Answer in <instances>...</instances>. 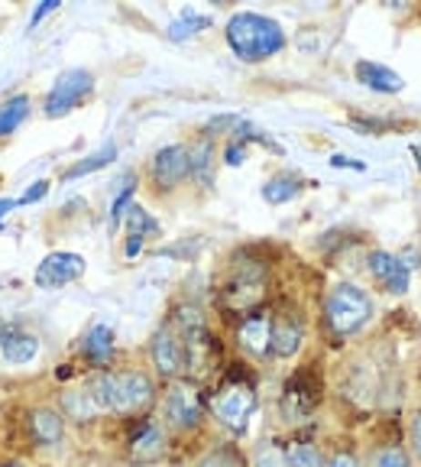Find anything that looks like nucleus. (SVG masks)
Returning a JSON list of instances; mask_svg holds the SVG:
<instances>
[{
  "label": "nucleus",
  "mask_w": 421,
  "mask_h": 467,
  "mask_svg": "<svg viewBox=\"0 0 421 467\" xmlns=\"http://www.w3.org/2000/svg\"><path fill=\"white\" fill-rule=\"evenodd\" d=\"M81 387L98 402L101 416H143L156 402V379L143 370H95Z\"/></svg>",
  "instance_id": "nucleus-1"
},
{
  "label": "nucleus",
  "mask_w": 421,
  "mask_h": 467,
  "mask_svg": "<svg viewBox=\"0 0 421 467\" xmlns=\"http://www.w3.org/2000/svg\"><path fill=\"white\" fill-rule=\"evenodd\" d=\"M227 46L240 62H266L285 49V29L272 16L240 10L227 20Z\"/></svg>",
  "instance_id": "nucleus-2"
},
{
  "label": "nucleus",
  "mask_w": 421,
  "mask_h": 467,
  "mask_svg": "<svg viewBox=\"0 0 421 467\" xmlns=\"http://www.w3.org/2000/svg\"><path fill=\"white\" fill-rule=\"evenodd\" d=\"M256 406H260V396H256L253 379L247 377H227L208 400L214 422L231 431V435H243L250 429V419H253Z\"/></svg>",
  "instance_id": "nucleus-3"
},
{
  "label": "nucleus",
  "mask_w": 421,
  "mask_h": 467,
  "mask_svg": "<svg viewBox=\"0 0 421 467\" xmlns=\"http://www.w3.org/2000/svg\"><path fill=\"white\" fill-rule=\"evenodd\" d=\"M370 318H373V299L360 285L341 283L324 296V325L337 341L360 335Z\"/></svg>",
  "instance_id": "nucleus-4"
},
{
  "label": "nucleus",
  "mask_w": 421,
  "mask_h": 467,
  "mask_svg": "<svg viewBox=\"0 0 421 467\" xmlns=\"http://www.w3.org/2000/svg\"><path fill=\"white\" fill-rule=\"evenodd\" d=\"M162 419L175 431H195L204 419V396L191 377L169 379L166 393H162Z\"/></svg>",
  "instance_id": "nucleus-5"
},
{
  "label": "nucleus",
  "mask_w": 421,
  "mask_h": 467,
  "mask_svg": "<svg viewBox=\"0 0 421 467\" xmlns=\"http://www.w3.org/2000/svg\"><path fill=\"white\" fill-rule=\"evenodd\" d=\"M266 296V266L262 263H233L231 279L224 283V306L233 312H256Z\"/></svg>",
  "instance_id": "nucleus-6"
},
{
  "label": "nucleus",
  "mask_w": 421,
  "mask_h": 467,
  "mask_svg": "<svg viewBox=\"0 0 421 467\" xmlns=\"http://www.w3.org/2000/svg\"><path fill=\"white\" fill-rule=\"evenodd\" d=\"M149 358H153V367L162 379H179L189 377V348H185V337L179 335L172 321L159 325L149 341Z\"/></svg>",
  "instance_id": "nucleus-7"
},
{
  "label": "nucleus",
  "mask_w": 421,
  "mask_h": 467,
  "mask_svg": "<svg viewBox=\"0 0 421 467\" xmlns=\"http://www.w3.org/2000/svg\"><path fill=\"white\" fill-rule=\"evenodd\" d=\"M91 88H95V75L87 72V68H66V72L52 81L49 95H46V101H43V114L52 117V120L72 114V110L91 95Z\"/></svg>",
  "instance_id": "nucleus-8"
},
{
  "label": "nucleus",
  "mask_w": 421,
  "mask_h": 467,
  "mask_svg": "<svg viewBox=\"0 0 421 467\" xmlns=\"http://www.w3.org/2000/svg\"><path fill=\"white\" fill-rule=\"evenodd\" d=\"M321 402V383L312 370H302L285 383L282 400H279V409H282L285 422H305Z\"/></svg>",
  "instance_id": "nucleus-9"
},
{
  "label": "nucleus",
  "mask_w": 421,
  "mask_h": 467,
  "mask_svg": "<svg viewBox=\"0 0 421 467\" xmlns=\"http://www.w3.org/2000/svg\"><path fill=\"white\" fill-rule=\"evenodd\" d=\"M85 256L72 254V250H56V254L43 256L33 273V283L36 289H62V285L75 283V279L85 276Z\"/></svg>",
  "instance_id": "nucleus-10"
},
{
  "label": "nucleus",
  "mask_w": 421,
  "mask_h": 467,
  "mask_svg": "<svg viewBox=\"0 0 421 467\" xmlns=\"http://www.w3.org/2000/svg\"><path fill=\"white\" fill-rule=\"evenodd\" d=\"M166 454H169L166 429H162L159 422H153V419L139 422V429L130 435V445H127V458H130L133 464L146 467V464H159Z\"/></svg>",
  "instance_id": "nucleus-11"
},
{
  "label": "nucleus",
  "mask_w": 421,
  "mask_h": 467,
  "mask_svg": "<svg viewBox=\"0 0 421 467\" xmlns=\"http://www.w3.org/2000/svg\"><path fill=\"white\" fill-rule=\"evenodd\" d=\"M237 344L243 354H250L253 360H262L272 354V312H250L247 318L240 321L237 328Z\"/></svg>",
  "instance_id": "nucleus-12"
},
{
  "label": "nucleus",
  "mask_w": 421,
  "mask_h": 467,
  "mask_svg": "<svg viewBox=\"0 0 421 467\" xmlns=\"http://www.w3.org/2000/svg\"><path fill=\"white\" fill-rule=\"evenodd\" d=\"M68 419L56 406H33L26 409V431L39 448H56L66 441Z\"/></svg>",
  "instance_id": "nucleus-13"
},
{
  "label": "nucleus",
  "mask_w": 421,
  "mask_h": 467,
  "mask_svg": "<svg viewBox=\"0 0 421 467\" xmlns=\"http://www.w3.org/2000/svg\"><path fill=\"white\" fill-rule=\"evenodd\" d=\"M302 341H305V321L295 308H282L272 315V358H295L302 350Z\"/></svg>",
  "instance_id": "nucleus-14"
},
{
  "label": "nucleus",
  "mask_w": 421,
  "mask_h": 467,
  "mask_svg": "<svg viewBox=\"0 0 421 467\" xmlns=\"http://www.w3.org/2000/svg\"><path fill=\"white\" fill-rule=\"evenodd\" d=\"M189 175H191L189 146H182V143L162 146L159 153L153 156V182L159 185V189H175V185H182Z\"/></svg>",
  "instance_id": "nucleus-15"
},
{
  "label": "nucleus",
  "mask_w": 421,
  "mask_h": 467,
  "mask_svg": "<svg viewBox=\"0 0 421 467\" xmlns=\"http://www.w3.org/2000/svg\"><path fill=\"white\" fill-rule=\"evenodd\" d=\"M370 273L383 283V289L393 292V296L408 292V283H412V270H408V263L395 254H385V250H373L370 254Z\"/></svg>",
  "instance_id": "nucleus-16"
},
{
  "label": "nucleus",
  "mask_w": 421,
  "mask_h": 467,
  "mask_svg": "<svg viewBox=\"0 0 421 467\" xmlns=\"http://www.w3.org/2000/svg\"><path fill=\"white\" fill-rule=\"evenodd\" d=\"M114 348H117L114 328L104 325V321L91 325V328L85 331V337H81V358L95 367V370H108L110 358H114Z\"/></svg>",
  "instance_id": "nucleus-17"
},
{
  "label": "nucleus",
  "mask_w": 421,
  "mask_h": 467,
  "mask_svg": "<svg viewBox=\"0 0 421 467\" xmlns=\"http://www.w3.org/2000/svg\"><path fill=\"white\" fill-rule=\"evenodd\" d=\"M354 75L360 85H366L370 91H379V95H399L402 88H406L399 72H393L389 66H379V62H370V58L356 62Z\"/></svg>",
  "instance_id": "nucleus-18"
},
{
  "label": "nucleus",
  "mask_w": 421,
  "mask_h": 467,
  "mask_svg": "<svg viewBox=\"0 0 421 467\" xmlns=\"http://www.w3.org/2000/svg\"><path fill=\"white\" fill-rule=\"evenodd\" d=\"M0 354H4V360L14 367L33 364V360L39 358V337L29 335V331H23L20 325H16V328L10 331L7 341L0 344Z\"/></svg>",
  "instance_id": "nucleus-19"
},
{
  "label": "nucleus",
  "mask_w": 421,
  "mask_h": 467,
  "mask_svg": "<svg viewBox=\"0 0 421 467\" xmlns=\"http://www.w3.org/2000/svg\"><path fill=\"white\" fill-rule=\"evenodd\" d=\"M124 221H127V256H137L139 250H143V241L149 237V234L159 231V224H156V221L149 218V212L139 208V204H130V208H127Z\"/></svg>",
  "instance_id": "nucleus-20"
},
{
  "label": "nucleus",
  "mask_w": 421,
  "mask_h": 467,
  "mask_svg": "<svg viewBox=\"0 0 421 467\" xmlns=\"http://www.w3.org/2000/svg\"><path fill=\"white\" fill-rule=\"evenodd\" d=\"M58 409H62V416L75 419V422H95V419H101V409H98V402L91 400V393L85 387L66 389Z\"/></svg>",
  "instance_id": "nucleus-21"
},
{
  "label": "nucleus",
  "mask_w": 421,
  "mask_h": 467,
  "mask_svg": "<svg viewBox=\"0 0 421 467\" xmlns=\"http://www.w3.org/2000/svg\"><path fill=\"white\" fill-rule=\"evenodd\" d=\"M302 189H305V182H302L298 172H276V175H269L266 185H262V198H266L269 204H285Z\"/></svg>",
  "instance_id": "nucleus-22"
},
{
  "label": "nucleus",
  "mask_w": 421,
  "mask_h": 467,
  "mask_svg": "<svg viewBox=\"0 0 421 467\" xmlns=\"http://www.w3.org/2000/svg\"><path fill=\"white\" fill-rule=\"evenodd\" d=\"M114 160H117V146L104 143L101 150H95V153H87L85 160H78L75 166H68L66 172H62V179H66V182H72V179H81V175H91V172H98V169L110 166Z\"/></svg>",
  "instance_id": "nucleus-23"
},
{
  "label": "nucleus",
  "mask_w": 421,
  "mask_h": 467,
  "mask_svg": "<svg viewBox=\"0 0 421 467\" xmlns=\"http://www.w3.org/2000/svg\"><path fill=\"white\" fill-rule=\"evenodd\" d=\"M29 95H14L10 101L0 104V137H10V133L20 130V124L29 117Z\"/></svg>",
  "instance_id": "nucleus-24"
},
{
  "label": "nucleus",
  "mask_w": 421,
  "mask_h": 467,
  "mask_svg": "<svg viewBox=\"0 0 421 467\" xmlns=\"http://www.w3.org/2000/svg\"><path fill=\"white\" fill-rule=\"evenodd\" d=\"M208 26H210V16L198 14V10H182V14L169 23V39L182 43V39L195 36V33H201V29H208Z\"/></svg>",
  "instance_id": "nucleus-25"
},
{
  "label": "nucleus",
  "mask_w": 421,
  "mask_h": 467,
  "mask_svg": "<svg viewBox=\"0 0 421 467\" xmlns=\"http://www.w3.org/2000/svg\"><path fill=\"white\" fill-rule=\"evenodd\" d=\"M285 464L289 467H327V458L312 445V441L295 438V441L285 445Z\"/></svg>",
  "instance_id": "nucleus-26"
},
{
  "label": "nucleus",
  "mask_w": 421,
  "mask_h": 467,
  "mask_svg": "<svg viewBox=\"0 0 421 467\" xmlns=\"http://www.w3.org/2000/svg\"><path fill=\"white\" fill-rule=\"evenodd\" d=\"M210 156H214V146H210V137H201L198 143H191V146H189L191 175H195V179H204V182H210Z\"/></svg>",
  "instance_id": "nucleus-27"
},
{
  "label": "nucleus",
  "mask_w": 421,
  "mask_h": 467,
  "mask_svg": "<svg viewBox=\"0 0 421 467\" xmlns=\"http://www.w3.org/2000/svg\"><path fill=\"white\" fill-rule=\"evenodd\" d=\"M366 467H412V461H408V454L399 445H379L373 448Z\"/></svg>",
  "instance_id": "nucleus-28"
},
{
  "label": "nucleus",
  "mask_w": 421,
  "mask_h": 467,
  "mask_svg": "<svg viewBox=\"0 0 421 467\" xmlns=\"http://www.w3.org/2000/svg\"><path fill=\"white\" fill-rule=\"evenodd\" d=\"M253 467H289L285 464V445L262 441V445L253 451Z\"/></svg>",
  "instance_id": "nucleus-29"
},
{
  "label": "nucleus",
  "mask_w": 421,
  "mask_h": 467,
  "mask_svg": "<svg viewBox=\"0 0 421 467\" xmlns=\"http://www.w3.org/2000/svg\"><path fill=\"white\" fill-rule=\"evenodd\" d=\"M195 467H247V464L240 461V454L233 451V448H214V451L204 454Z\"/></svg>",
  "instance_id": "nucleus-30"
},
{
  "label": "nucleus",
  "mask_w": 421,
  "mask_h": 467,
  "mask_svg": "<svg viewBox=\"0 0 421 467\" xmlns=\"http://www.w3.org/2000/svg\"><path fill=\"white\" fill-rule=\"evenodd\" d=\"M130 198H133V179H127V185H124V192L114 198V204H110V227H117L120 221H124V214H127V208H130Z\"/></svg>",
  "instance_id": "nucleus-31"
},
{
  "label": "nucleus",
  "mask_w": 421,
  "mask_h": 467,
  "mask_svg": "<svg viewBox=\"0 0 421 467\" xmlns=\"http://www.w3.org/2000/svg\"><path fill=\"white\" fill-rule=\"evenodd\" d=\"M46 195H49V182H46V179H39V182H33L20 198H16V204H33V202H39V198H46Z\"/></svg>",
  "instance_id": "nucleus-32"
},
{
  "label": "nucleus",
  "mask_w": 421,
  "mask_h": 467,
  "mask_svg": "<svg viewBox=\"0 0 421 467\" xmlns=\"http://www.w3.org/2000/svg\"><path fill=\"white\" fill-rule=\"evenodd\" d=\"M327 467H364V461L356 458L354 451H347V448H337V451L331 454V461H327Z\"/></svg>",
  "instance_id": "nucleus-33"
},
{
  "label": "nucleus",
  "mask_w": 421,
  "mask_h": 467,
  "mask_svg": "<svg viewBox=\"0 0 421 467\" xmlns=\"http://www.w3.org/2000/svg\"><path fill=\"white\" fill-rule=\"evenodd\" d=\"M243 160H247V143H240V140L227 143V150H224V162H227V166H240Z\"/></svg>",
  "instance_id": "nucleus-34"
},
{
  "label": "nucleus",
  "mask_w": 421,
  "mask_h": 467,
  "mask_svg": "<svg viewBox=\"0 0 421 467\" xmlns=\"http://www.w3.org/2000/svg\"><path fill=\"white\" fill-rule=\"evenodd\" d=\"M412 454L421 461V409L412 412Z\"/></svg>",
  "instance_id": "nucleus-35"
},
{
  "label": "nucleus",
  "mask_w": 421,
  "mask_h": 467,
  "mask_svg": "<svg viewBox=\"0 0 421 467\" xmlns=\"http://www.w3.org/2000/svg\"><path fill=\"white\" fill-rule=\"evenodd\" d=\"M52 10H58V0H43V4L33 10V16H29V26L36 29V23H43V16H49Z\"/></svg>",
  "instance_id": "nucleus-36"
},
{
  "label": "nucleus",
  "mask_w": 421,
  "mask_h": 467,
  "mask_svg": "<svg viewBox=\"0 0 421 467\" xmlns=\"http://www.w3.org/2000/svg\"><path fill=\"white\" fill-rule=\"evenodd\" d=\"M331 166H347V169H364V162H350L347 156H334L331 160Z\"/></svg>",
  "instance_id": "nucleus-37"
},
{
  "label": "nucleus",
  "mask_w": 421,
  "mask_h": 467,
  "mask_svg": "<svg viewBox=\"0 0 421 467\" xmlns=\"http://www.w3.org/2000/svg\"><path fill=\"white\" fill-rule=\"evenodd\" d=\"M14 208H16V198H0V218L7 212H14Z\"/></svg>",
  "instance_id": "nucleus-38"
},
{
  "label": "nucleus",
  "mask_w": 421,
  "mask_h": 467,
  "mask_svg": "<svg viewBox=\"0 0 421 467\" xmlns=\"http://www.w3.org/2000/svg\"><path fill=\"white\" fill-rule=\"evenodd\" d=\"M0 467H29V464H23V461H0Z\"/></svg>",
  "instance_id": "nucleus-39"
},
{
  "label": "nucleus",
  "mask_w": 421,
  "mask_h": 467,
  "mask_svg": "<svg viewBox=\"0 0 421 467\" xmlns=\"http://www.w3.org/2000/svg\"><path fill=\"white\" fill-rule=\"evenodd\" d=\"M412 153H415V156H421V146H415V150H412Z\"/></svg>",
  "instance_id": "nucleus-40"
}]
</instances>
